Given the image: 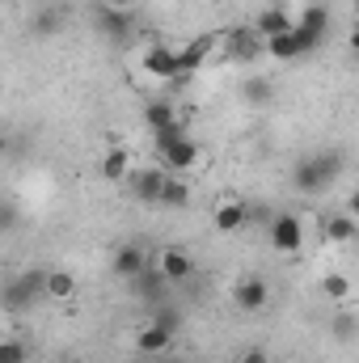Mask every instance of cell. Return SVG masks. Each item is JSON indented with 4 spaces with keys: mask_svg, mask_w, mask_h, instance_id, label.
<instances>
[{
    "mask_svg": "<svg viewBox=\"0 0 359 363\" xmlns=\"http://www.w3.org/2000/svg\"><path fill=\"white\" fill-rule=\"evenodd\" d=\"M157 135V152H161V161H165V169L170 174H186V169H194V161H199V144L190 140V131H186V123H174V127H161V131H153Z\"/></svg>",
    "mask_w": 359,
    "mask_h": 363,
    "instance_id": "6da1fadb",
    "label": "cell"
},
{
    "mask_svg": "<svg viewBox=\"0 0 359 363\" xmlns=\"http://www.w3.org/2000/svg\"><path fill=\"white\" fill-rule=\"evenodd\" d=\"M338 174H343V157L338 152H317V157H309V161L296 165L292 182H296L300 194H317V190H330L338 182Z\"/></svg>",
    "mask_w": 359,
    "mask_h": 363,
    "instance_id": "7a4b0ae2",
    "label": "cell"
},
{
    "mask_svg": "<svg viewBox=\"0 0 359 363\" xmlns=\"http://www.w3.org/2000/svg\"><path fill=\"white\" fill-rule=\"evenodd\" d=\"M43 296V274H13L4 287H0V304L9 313H26L34 308V300Z\"/></svg>",
    "mask_w": 359,
    "mask_h": 363,
    "instance_id": "3957f363",
    "label": "cell"
},
{
    "mask_svg": "<svg viewBox=\"0 0 359 363\" xmlns=\"http://www.w3.org/2000/svg\"><path fill=\"white\" fill-rule=\"evenodd\" d=\"M270 250H279V254H300L304 250V224H300V216L279 211L270 220Z\"/></svg>",
    "mask_w": 359,
    "mask_h": 363,
    "instance_id": "277c9868",
    "label": "cell"
},
{
    "mask_svg": "<svg viewBox=\"0 0 359 363\" xmlns=\"http://www.w3.org/2000/svg\"><path fill=\"white\" fill-rule=\"evenodd\" d=\"M270 300V287L258 279V274H250V279H241V283H233V304L241 308V313H263Z\"/></svg>",
    "mask_w": 359,
    "mask_h": 363,
    "instance_id": "5b68a950",
    "label": "cell"
},
{
    "mask_svg": "<svg viewBox=\"0 0 359 363\" xmlns=\"http://www.w3.org/2000/svg\"><path fill=\"white\" fill-rule=\"evenodd\" d=\"M157 274H161L165 283H186V279L194 274V262H190V254H186L182 245H165L161 258H157Z\"/></svg>",
    "mask_w": 359,
    "mask_h": 363,
    "instance_id": "8992f818",
    "label": "cell"
},
{
    "mask_svg": "<svg viewBox=\"0 0 359 363\" xmlns=\"http://www.w3.org/2000/svg\"><path fill=\"white\" fill-rule=\"evenodd\" d=\"M144 72L157 81H178V51L174 47H148L144 51Z\"/></svg>",
    "mask_w": 359,
    "mask_h": 363,
    "instance_id": "52a82bcc",
    "label": "cell"
},
{
    "mask_svg": "<svg viewBox=\"0 0 359 363\" xmlns=\"http://www.w3.org/2000/svg\"><path fill=\"white\" fill-rule=\"evenodd\" d=\"M321 237H326L330 245H351V241L359 237L355 216H351V211H334V216H321Z\"/></svg>",
    "mask_w": 359,
    "mask_h": 363,
    "instance_id": "ba28073f",
    "label": "cell"
},
{
    "mask_svg": "<svg viewBox=\"0 0 359 363\" xmlns=\"http://www.w3.org/2000/svg\"><path fill=\"white\" fill-rule=\"evenodd\" d=\"M165 178H170L165 169H140V174H127V186H131V194H136L140 203H153V207H157Z\"/></svg>",
    "mask_w": 359,
    "mask_h": 363,
    "instance_id": "9c48e42d",
    "label": "cell"
},
{
    "mask_svg": "<svg viewBox=\"0 0 359 363\" xmlns=\"http://www.w3.org/2000/svg\"><path fill=\"white\" fill-rule=\"evenodd\" d=\"M292 13L283 9V4H270V9H263L258 17H254V34L267 43V38H275V34H283V30H292Z\"/></svg>",
    "mask_w": 359,
    "mask_h": 363,
    "instance_id": "30bf717a",
    "label": "cell"
},
{
    "mask_svg": "<svg viewBox=\"0 0 359 363\" xmlns=\"http://www.w3.org/2000/svg\"><path fill=\"white\" fill-rule=\"evenodd\" d=\"M144 271H148V258H144L140 245H118V250H114V274H118V279L136 283Z\"/></svg>",
    "mask_w": 359,
    "mask_h": 363,
    "instance_id": "8fae6325",
    "label": "cell"
},
{
    "mask_svg": "<svg viewBox=\"0 0 359 363\" xmlns=\"http://www.w3.org/2000/svg\"><path fill=\"white\" fill-rule=\"evenodd\" d=\"M207 51H211V38H194V43L182 47L178 51V81H174V85H186V77H194V72L203 68Z\"/></svg>",
    "mask_w": 359,
    "mask_h": 363,
    "instance_id": "7c38bea8",
    "label": "cell"
},
{
    "mask_svg": "<svg viewBox=\"0 0 359 363\" xmlns=\"http://www.w3.org/2000/svg\"><path fill=\"white\" fill-rule=\"evenodd\" d=\"M97 26H101V34L106 38H127L131 34V9H110V4H101L97 9Z\"/></svg>",
    "mask_w": 359,
    "mask_h": 363,
    "instance_id": "4fadbf2b",
    "label": "cell"
},
{
    "mask_svg": "<svg viewBox=\"0 0 359 363\" xmlns=\"http://www.w3.org/2000/svg\"><path fill=\"white\" fill-rule=\"evenodd\" d=\"M170 342H174V330H165V325H157V321H148V325L140 330V338H136V347H140L144 355H161V351H170Z\"/></svg>",
    "mask_w": 359,
    "mask_h": 363,
    "instance_id": "5bb4252c",
    "label": "cell"
},
{
    "mask_svg": "<svg viewBox=\"0 0 359 363\" xmlns=\"http://www.w3.org/2000/svg\"><path fill=\"white\" fill-rule=\"evenodd\" d=\"M245 220H250V207H245V203H233V199H228V203L216 207V228H220V233H237Z\"/></svg>",
    "mask_w": 359,
    "mask_h": 363,
    "instance_id": "9a60e30c",
    "label": "cell"
},
{
    "mask_svg": "<svg viewBox=\"0 0 359 363\" xmlns=\"http://www.w3.org/2000/svg\"><path fill=\"white\" fill-rule=\"evenodd\" d=\"M131 174V157H127V148H110L106 157H101V178L106 182H127Z\"/></svg>",
    "mask_w": 359,
    "mask_h": 363,
    "instance_id": "2e32d148",
    "label": "cell"
},
{
    "mask_svg": "<svg viewBox=\"0 0 359 363\" xmlns=\"http://www.w3.org/2000/svg\"><path fill=\"white\" fill-rule=\"evenodd\" d=\"M190 203V182L182 178H165V186H161V199H157V207H186Z\"/></svg>",
    "mask_w": 359,
    "mask_h": 363,
    "instance_id": "e0dca14e",
    "label": "cell"
},
{
    "mask_svg": "<svg viewBox=\"0 0 359 363\" xmlns=\"http://www.w3.org/2000/svg\"><path fill=\"white\" fill-rule=\"evenodd\" d=\"M77 291V279L68 271H47L43 274V296H55V300H68Z\"/></svg>",
    "mask_w": 359,
    "mask_h": 363,
    "instance_id": "ac0fdd59",
    "label": "cell"
},
{
    "mask_svg": "<svg viewBox=\"0 0 359 363\" xmlns=\"http://www.w3.org/2000/svg\"><path fill=\"white\" fill-rule=\"evenodd\" d=\"M241 97H245L250 106H267L270 101V81L267 77H250V81L241 85Z\"/></svg>",
    "mask_w": 359,
    "mask_h": 363,
    "instance_id": "d6986e66",
    "label": "cell"
},
{
    "mask_svg": "<svg viewBox=\"0 0 359 363\" xmlns=\"http://www.w3.org/2000/svg\"><path fill=\"white\" fill-rule=\"evenodd\" d=\"M174 123H178V110H174L170 101H153V106H148V127H153V131L174 127Z\"/></svg>",
    "mask_w": 359,
    "mask_h": 363,
    "instance_id": "ffe728a7",
    "label": "cell"
},
{
    "mask_svg": "<svg viewBox=\"0 0 359 363\" xmlns=\"http://www.w3.org/2000/svg\"><path fill=\"white\" fill-rule=\"evenodd\" d=\"M30 359V347L21 338H0V363H26Z\"/></svg>",
    "mask_w": 359,
    "mask_h": 363,
    "instance_id": "44dd1931",
    "label": "cell"
},
{
    "mask_svg": "<svg viewBox=\"0 0 359 363\" xmlns=\"http://www.w3.org/2000/svg\"><path fill=\"white\" fill-rule=\"evenodd\" d=\"M326 296L330 300H351V279L347 274H326Z\"/></svg>",
    "mask_w": 359,
    "mask_h": 363,
    "instance_id": "7402d4cb",
    "label": "cell"
},
{
    "mask_svg": "<svg viewBox=\"0 0 359 363\" xmlns=\"http://www.w3.org/2000/svg\"><path fill=\"white\" fill-rule=\"evenodd\" d=\"M241 363H270V355L263 351V347H250V351L241 355Z\"/></svg>",
    "mask_w": 359,
    "mask_h": 363,
    "instance_id": "603a6c76",
    "label": "cell"
},
{
    "mask_svg": "<svg viewBox=\"0 0 359 363\" xmlns=\"http://www.w3.org/2000/svg\"><path fill=\"white\" fill-rule=\"evenodd\" d=\"M334 330H338V338H351V330H355V325H351V313H343V317L334 321Z\"/></svg>",
    "mask_w": 359,
    "mask_h": 363,
    "instance_id": "cb8c5ba5",
    "label": "cell"
},
{
    "mask_svg": "<svg viewBox=\"0 0 359 363\" xmlns=\"http://www.w3.org/2000/svg\"><path fill=\"white\" fill-rule=\"evenodd\" d=\"M101 4H110V9H131L136 0H101Z\"/></svg>",
    "mask_w": 359,
    "mask_h": 363,
    "instance_id": "d4e9b609",
    "label": "cell"
},
{
    "mask_svg": "<svg viewBox=\"0 0 359 363\" xmlns=\"http://www.w3.org/2000/svg\"><path fill=\"white\" fill-rule=\"evenodd\" d=\"M55 363H77V359H55Z\"/></svg>",
    "mask_w": 359,
    "mask_h": 363,
    "instance_id": "484cf974",
    "label": "cell"
},
{
    "mask_svg": "<svg viewBox=\"0 0 359 363\" xmlns=\"http://www.w3.org/2000/svg\"><path fill=\"white\" fill-rule=\"evenodd\" d=\"M161 363H178V359H161Z\"/></svg>",
    "mask_w": 359,
    "mask_h": 363,
    "instance_id": "4316f807",
    "label": "cell"
},
{
    "mask_svg": "<svg viewBox=\"0 0 359 363\" xmlns=\"http://www.w3.org/2000/svg\"><path fill=\"white\" fill-rule=\"evenodd\" d=\"M0 38H4V26H0Z\"/></svg>",
    "mask_w": 359,
    "mask_h": 363,
    "instance_id": "83f0119b",
    "label": "cell"
},
{
    "mask_svg": "<svg viewBox=\"0 0 359 363\" xmlns=\"http://www.w3.org/2000/svg\"><path fill=\"white\" fill-rule=\"evenodd\" d=\"M0 4H9V0H0Z\"/></svg>",
    "mask_w": 359,
    "mask_h": 363,
    "instance_id": "f1b7e54d",
    "label": "cell"
}]
</instances>
